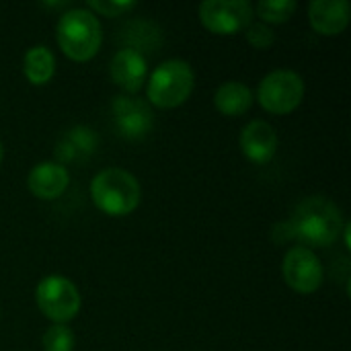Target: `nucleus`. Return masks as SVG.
<instances>
[{
    "mask_svg": "<svg viewBox=\"0 0 351 351\" xmlns=\"http://www.w3.org/2000/svg\"><path fill=\"white\" fill-rule=\"evenodd\" d=\"M284 282L298 294H313L323 286L325 271L313 249L292 247L282 261Z\"/></svg>",
    "mask_w": 351,
    "mask_h": 351,
    "instance_id": "8",
    "label": "nucleus"
},
{
    "mask_svg": "<svg viewBox=\"0 0 351 351\" xmlns=\"http://www.w3.org/2000/svg\"><path fill=\"white\" fill-rule=\"evenodd\" d=\"M90 197L103 214L119 218L132 214L140 206L142 187L130 171L111 167L95 175Z\"/></svg>",
    "mask_w": 351,
    "mask_h": 351,
    "instance_id": "2",
    "label": "nucleus"
},
{
    "mask_svg": "<svg viewBox=\"0 0 351 351\" xmlns=\"http://www.w3.org/2000/svg\"><path fill=\"white\" fill-rule=\"evenodd\" d=\"M245 37L255 49H267V47H271L276 43V33L265 23H251L245 29Z\"/></svg>",
    "mask_w": 351,
    "mask_h": 351,
    "instance_id": "20",
    "label": "nucleus"
},
{
    "mask_svg": "<svg viewBox=\"0 0 351 351\" xmlns=\"http://www.w3.org/2000/svg\"><path fill=\"white\" fill-rule=\"evenodd\" d=\"M341 210L327 197L313 195L300 202L286 222L288 239L298 241L300 247H329L343 232Z\"/></svg>",
    "mask_w": 351,
    "mask_h": 351,
    "instance_id": "1",
    "label": "nucleus"
},
{
    "mask_svg": "<svg viewBox=\"0 0 351 351\" xmlns=\"http://www.w3.org/2000/svg\"><path fill=\"white\" fill-rule=\"evenodd\" d=\"M214 107L226 117H241L253 107V90L245 82L228 80L216 88Z\"/></svg>",
    "mask_w": 351,
    "mask_h": 351,
    "instance_id": "15",
    "label": "nucleus"
},
{
    "mask_svg": "<svg viewBox=\"0 0 351 351\" xmlns=\"http://www.w3.org/2000/svg\"><path fill=\"white\" fill-rule=\"evenodd\" d=\"M306 86L294 70H274L265 74L257 88L259 105L274 115H288L300 107Z\"/></svg>",
    "mask_w": 351,
    "mask_h": 351,
    "instance_id": "6",
    "label": "nucleus"
},
{
    "mask_svg": "<svg viewBox=\"0 0 351 351\" xmlns=\"http://www.w3.org/2000/svg\"><path fill=\"white\" fill-rule=\"evenodd\" d=\"M308 19L319 35H339L350 25L351 4L348 0H313L308 6Z\"/></svg>",
    "mask_w": 351,
    "mask_h": 351,
    "instance_id": "13",
    "label": "nucleus"
},
{
    "mask_svg": "<svg viewBox=\"0 0 351 351\" xmlns=\"http://www.w3.org/2000/svg\"><path fill=\"white\" fill-rule=\"evenodd\" d=\"M109 74H111V80L121 90H125L128 95L134 97L142 88V84L146 82V76H148L146 56H142L130 47H123L111 58Z\"/></svg>",
    "mask_w": 351,
    "mask_h": 351,
    "instance_id": "11",
    "label": "nucleus"
},
{
    "mask_svg": "<svg viewBox=\"0 0 351 351\" xmlns=\"http://www.w3.org/2000/svg\"><path fill=\"white\" fill-rule=\"evenodd\" d=\"M197 14L216 35H234L253 23V6L247 0H206L197 6Z\"/></svg>",
    "mask_w": 351,
    "mask_h": 351,
    "instance_id": "7",
    "label": "nucleus"
},
{
    "mask_svg": "<svg viewBox=\"0 0 351 351\" xmlns=\"http://www.w3.org/2000/svg\"><path fill=\"white\" fill-rule=\"evenodd\" d=\"M97 146H99V138L93 128L74 125L60 136L53 148V156H56V162L62 167L80 165L97 152Z\"/></svg>",
    "mask_w": 351,
    "mask_h": 351,
    "instance_id": "12",
    "label": "nucleus"
},
{
    "mask_svg": "<svg viewBox=\"0 0 351 351\" xmlns=\"http://www.w3.org/2000/svg\"><path fill=\"white\" fill-rule=\"evenodd\" d=\"M35 302L37 308L49 319L53 325H66L72 321L80 311V292L72 284V280L51 274L45 276L35 288Z\"/></svg>",
    "mask_w": 351,
    "mask_h": 351,
    "instance_id": "5",
    "label": "nucleus"
},
{
    "mask_svg": "<svg viewBox=\"0 0 351 351\" xmlns=\"http://www.w3.org/2000/svg\"><path fill=\"white\" fill-rule=\"evenodd\" d=\"M68 183H70L68 169L58 165L56 160H45V162L35 165L27 177L29 191L35 197L45 199V202L60 197L68 189Z\"/></svg>",
    "mask_w": 351,
    "mask_h": 351,
    "instance_id": "14",
    "label": "nucleus"
},
{
    "mask_svg": "<svg viewBox=\"0 0 351 351\" xmlns=\"http://www.w3.org/2000/svg\"><path fill=\"white\" fill-rule=\"evenodd\" d=\"M23 72L27 80L35 86L47 84L51 76L56 74V58L49 47L45 45H33L25 51L23 58Z\"/></svg>",
    "mask_w": 351,
    "mask_h": 351,
    "instance_id": "16",
    "label": "nucleus"
},
{
    "mask_svg": "<svg viewBox=\"0 0 351 351\" xmlns=\"http://www.w3.org/2000/svg\"><path fill=\"white\" fill-rule=\"evenodd\" d=\"M239 144H241L243 154L251 162L265 165L276 156L280 140H278V134H276L274 125H269L263 119H255V121H249L241 130Z\"/></svg>",
    "mask_w": 351,
    "mask_h": 351,
    "instance_id": "10",
    "label": "nucleus"
},
{
    "mask_svg": "<svg viewBox=\"0 0 351 351\" xmlns=\"http://www.w3.org/2000/svg\"><path fill=\"white\" fill-rule=\"evenodd\" d=\"M296 8L298 4L294 0H261L257 4V14L263 19L265 25H280L290 21Z\"/></svg>",
    "mask_w": 351,
    "mask_h": 351,
    "instance_id": "17",
    "label": "nucleus"
},
{
    "mask_svg": "<svg viewBox=\"0 0 351 351\" xmlns=\"http://www.w3.org/2000/svg\"><path fill=\"white\" fill-rule=\"evenodd\" d=\"M111 115L117 134L128 140L144 138L154 123L150 105L140 97H132V95H117L111 103Z\"/></svg>",
    "mask_w": 351,
    "mask_h": 351,
    "instance_id": "9",
    "label": "nucleus"
},
{
    "mask_svg": "<svg viewBox=\"0 0 351 351\" xmlns=\"http://www.w3.org/2000/svg\"><path fill=\"white\" fill-rule=\"evenodd\" d=\"M43 351H72L74 350V333L66 325H51L41 339Z\"/></svg>",
    "mask_w": 351,
    "mask_h": 351,
    "instance_id": "18",
    "label": "nucleus"
},
{
    "mask_svg": "<svg viewBox=\"0 0 351 351\" xmlns=\"http://www.w3.org/2000/svg\"><path fill=\"white\" fill-rule=\"evenodd\" d=\"M195 84V74L189 62L185 60H167L162 62L148 78L146 95L148 101L158 109H175L183 105Z\"/></svg>",
    "mask_w": 351,
    "mask_h": 351,
    "instance_id": "4",
    "label": "nucleus"
},
{
    "mask_svg": "<svg viewBox=\"0 0 351 351\" xmlns=\"http://www.w3.org/2000/svg\"><path fill=\"white\" fill-rule=\"evenodd\" d=\"M138 4L132 2V0H88L86 2V10H90L95 16H109V19H115V16H123L125 12L134 10Z\"/></svg>",
    "mask_w": 351,
    "mask_h": 351,
    "instance_id": "19",
    "label": "nucleus"
},
{
    "mask_svg": "<svg viewBox=\"0 0 351 351\" xmlns=\"http://www.w3.org/2000/svg\"><path fill=\"white\" fill-rule=\"evenodd\" d=\"M2 156H4V150H2V142H0V162H2Z\"/></svg>",
    "mask_w": 351,
    "mask_h": 351,
    "instance_id": "21",
    "label": "nucleus"
},
{
    "mask_svg": "<svg viewBox=\"0 0 351 351\" xmlns=\"http://www.w3.org/2000/svg\"><path fill=\"white\" fill-rule=\"evenodd\" d=\"M56 39L60 49L74 62H88L103 43V29L99 19L86 8L66 10L56 25Z\"/></svg>",
    "mask_w": 351,
    "mask_h": 351,
    "instance_id": "3",
    "label": "nucleus"
}]
</instances>
